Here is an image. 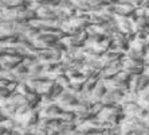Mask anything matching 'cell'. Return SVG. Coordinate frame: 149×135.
I'll list each match as a JSON object with an SVG mask.
<instances>
[{"label": "cell", "instance_id": "7a4b0ae2", "mask_svg": "<svg viewBox=\"0 0 149 135\" xmlns=\"http://www.w3.org/2000/svg\"><path fill=\"white\" fill-rule=\"evenodd\" d=\"M108 92V88L105 87V84L102 80H98L97 85L93 88V90L90 92V96H91V101L93 103H97V101H100L102 97H104V95Z\"/></svg>", "mask_w": 149, "mask_h": 135}, {"label": "cell", "instance_id": "6da1fadb", "mask_svg": "<svg viewBox=\"0 0 149 135\" xmlns=\"http://www.w3.org/2000/svg\"><path fill=\"white\" fill-rule=\"evenodd\" d=\"M122 70L128 72L129 74L132 76H139L142 74L144 70H145V66H144V61H132V59H122Z\"/></svg>", "mask_w": 149, "mask_h": 135}, {"label": "cell", "instance_id": "5b68a950", "mask_svg": "<svg viewBox=\"0 0 149 135\" xmlns=\"http://www.w3.org/2000/svg\"><path fill=\"white\" fill-rule=\"evenodd\" d=\"M146 135H149V130H148V132H146Z\"/></svg>", "mask_w": 149, "mask_h": 135}, {"label": "cell", "instance_id": "277c9868", "mask_svg": "<svg viewBox=\"0 0 149 135\" xmlns=\"http://www.w3.org/2000/svg\"><path fill=\"white\" fill-rule=\"evenodd\" d=\"M144 73H145L146 76L149 77V66H146V68H145V70H144Z\"/></svg>", "mask_w": 149, "mask_h": 135}, {"label": "cell", "instance_id": "3957f363", "mask_svg": "<svg viewBox=\"0 0 149 135\" xmlns=\"http://www.w3.org/2000/svg\"><path fill=\"white\" fill-rule=\"evenodd\" d=\"M144 66H149V52L145 54V57H144Z\"/></svg>", "mask_w": 149, "mask_h": 135}]
</instances>
